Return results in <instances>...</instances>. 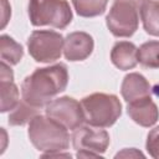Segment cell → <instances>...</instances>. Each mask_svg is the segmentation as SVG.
<instances>
[{
	"mask_svg": "<svg viewBox=\"0 0 159 159\" xmlns=\"http://www.w3.org/2000/svg\"><path fill=\"white\" fill-rule=\"evenodd\" d=\"M68 84V71L66 65L56 63L52 66L36 68L26 76L21 83V97L29 104L42 108L53 97L63 92Z\"/></svg>",
	"mask_w": 159,
	"mask_h": 159,
	"instance_id": "obj_1",
	"label": "cell"
},
{
	"mask_svg": "<svg viewBox=\"0 0 159 159\" xmlns=\"http://www.w3.org/2000/svg\"><path fill=\"white\" fill-rule=\"evenodd\" d=\"M27 135L32 145L43 154L63 152L70 147L68 129L47 116H35L29 123Z\"/></svg>",
	"mask_w": 159,
	"mask_h": 159,
	"instance_id": "obj_2",
	"label": "cell"
},
{
	"mask_svg": "<svg viewBox=\"0 0 159 159\" xmlns=\"http://www.w3.org/2000/svg\"><path fill=\"white\" fill-rule=\"evenodd\" d=\"M84 122L97 128L112 127L122 114V103L116 94L96 92L81 99Z\"/></svg>",
	"mask_w": 159,
	"mask_h": 159,
	"instance_id": "obj_3",
	"label": "cell"
},
{
	"mask_svg": "<svg viewBox=\"0 0 159 159\" xmlns=\"http://www.w3.org/2000/svg\"><path fill=\"white\" fill-rule=\"evenodd\" d=\"M29 19L34 26L66 29L73 14L67 0H29Z\"/></svg>",
	"mask_w": 159,
	"mask_h": 159,
	"instance_id": "obj_4",
	"label": "cell"
},
{
	"mask_svg": "<svg viewBox=\"0 0 159 159\" xmlns=\"http://www.w3.org/2000/svg\"><path fill=\"white\" fill-rule=\"evenodd\" d=\"M106 25L116 37H130L139 26L138 0H114L106 16Z\"/></svg>",
	"mask_w": 159,
	"mask_h": 159,
	"instance_id": "obj_5",
	"label": "cell"
},
{
	"mask_svg": "<svg viewBox=\"0 0 159 159\" xmlns=\"http://www.w3.org/2000/svg\"><path fill=\"white\" fill-rule=\"evenodd\" d=\"M63 42V36L57 31L35 30L27 39V50L36 62L51 63L61 57Z\"/></svg>",
	"mask_w": 159,
	"mask_h": 159,
	"instance_id": "obj_6",
	"label": "cell"
},
{
	"mask_svg": "<svg viewBox=\"0 0 159 159\" xmlns=\"http://www.w3.org/2000/svg\"><path fill=\"white\" fill-rule=\"evenodd\" d=\"M93 125H81L73 130L72 145L77 150V158L101 157L109 145V134L104 129Z\"/></svg>",
	"mask_w": 159,
	"mask_h": 159,
	"instance_id": "obj_7",
	"label": "cell"
},
{
	"mask_svg": "<svg viewBox=\"0 0 159 159\" xmlns=\"http://www.w3.org/2000/svg\"><path fill=\"white\" fill-rule=\"evenodd\" d=\"M45 113L70 130H75L84 123L82 104L70 96L52 99L45 107Z\"/></svg>",
	"mask_w": 159,
	"mask_h": 159,
	"instance_id": "obj_8",
	"label": "cell"
},
{
	"mask_svg": "<svg viewBox=\"0 0 159 159\" xmlns=\"http://www.w3.org/2000/svg\"><path fill=\"white\" fill-rule=\"evenodd\" d=\"M94 48L93 37L84 31H75L66 36L63 42V55L71 62L83 61Z\"/></svg>",
	"mask_w": 159,
	"mask_h": 159,
	"instance_id": "obj_9",
	"label": "cell"
},
{
	"mask_svg": "<svg viewBox=\"0 0 159 159\" xmlns=\"http://www.w3.org/2000/svg\"><path fill=\"white\" fill-rule=\"evenodd\" d=\"M127 113L133 122L145 128L154 125L159 119V109L152 97H144L129 102L127 106Z\"/></svg>",
	"mask_w": 159,
	"mask_h": 159,
	"instance_id": "obj_10",
	"label": "cell"
},
{
	"mask_svg": "<svg viewBox=\"0 0 159 159\" xmlns=\"http://www.w3.org/2000/svg\"><path fill=\"white\" fill-rule=\"evenodd\" d=\"M120 94L123 99L129 103L144 97H152V88L148 80L143 75L132 72L124 76L120 86Z\"/></svg>",
	"mask_w": 159,
	"mask_h": 159,
	"instance_id": "obj_11",
	"label": "cell"
},
{
	"mask_svg": "<svg viewBox=\"0 0 159 159\" xmlns=\"http://www.w3.org/2000/svg\"><path fill=\"white\" fill-rule=\"evenodd\" d=\"M137 52L138 48L133 42L118 41L113 45L111 50V61L117 68L122 71L132 70L138 63Z\"/></svg>",
	"mask_w": 159,
	"mask_h": 159,
	"instance_id": "obj_12",
	"label": "cell"
},
{
	"mask_svg": "<svg viewBox=\"0 0 159 159\" xmlns=\"http://www.w3.org/2000/svg\"><path fill=\"white\" fill-rule=\"evenodd\" d=\"M139 14L145 32L159 37V0H143Z\"/></svg>",
	"mask_w": 159,
	"mask_h": 159,
	"instance_id": "obj_13",
	"label": "cell"
},
{
	"mask_svg": "<svg viewBox=\"0 0 159 159\" xmlns=\"http://www.w3.org/2000/svg\"><path fill=\"white\" fill-rule=\"evenodd\" d=\"M24 56L22 46L16 42L11 36L2 34L0 36V57L1 62H5L10 66L17 65Z\"/></svg>",
	"mask_w": 159,
	"mask_h": 159,
	"instance_id": "obj_14",
	"label": "cell"
},
{
	"mask_svg": "<svg viewBox=\"0 0 159 159\" xmlns=\"http://www.w3.org/2000/svg\"><path fill=\"white\" fill-rule=\"evenodd\" d=\"M138 62L147 68H159V41L150 40L142 43L137 52Z\"/></svg>",
	"mask_w": 159,
	"mask_h": 159,
	"instance_id": "obj_15",
	"label": "cell"
},
{
	"mask_svg": "<svg viewBox=\"0 0 159 159\" xmlns=\"http://www.w3.org/2000/svg\"><path fill=\"white\" fill-rule=\"evenodd\" d=\"M39 109L40 108H36L21 99L19 104L12 111H10L7 123L10 125H25L26 123H30L35 116L39 114Z\"/></svg>",
	"mask_w": 159,
	"mask_h": 159,
	"instance_id": "obj_16",
	"label": "cell"
},
{
	"mask_svg": "<svg viewBox=\"0 0 159 159\" xmlns=\"http://www.w3.org/2000/svg\"><path fill=\"white\" fill-rule=\"evenodd\" d=\"M109 0H72L73 7L78 16L96 17L106 11Z\"/></svg>",
	"mask_w": 159,
	"mask_h": 159,
	"instance_id": "obj_17",
	"label": "cell"
},
{
	"mask_svg": "<svg viewBox=\"0 0 159 159\" xmlns=\"http://www.w3.org/2000/svg\"><path fill=\"white\" fill-rule=\"evenodd\" d=\"M1 92V113L12 111L20 102V93L14 81H0Z\"/></svg>",
	"mask_w": 159,
	"mask_h": 159,
	"instance_id": "obj_18",
	"label": "cell"
},
{
	"mask_svg": "<svg viewBox=\"0 0 159 159\" xmlns=\"http://www.w3.org/2000/svg\"><path fill=\"white\" fill-rule=\"evenodd\" d=\"M145 149L152 158L159 159V125L153 128L148 133L147 142H145Z\"/></svg>",
	"mask_w": 159,
	"mask_h": 159,
	"instance_id": "obj_19",
	"label": "cell"
},
{
	"mask_svg": "<svg viewBox=\"0 0 159 159\" xmlns=\"http://www.w3.org/2000/svg\"><path fill=\"white\" fill-rule=\"evenodd\" d=\"M0 81H14V72L10 65L1 62L0 65Z\"/></svg>",
	"mask_w": 159,
	"mask_h": 159,
	"instance_id": "obj_20",
	"label": "cell"
},
{
	"mask_svg": "<svg viewBox=\"0 0 159 159\" xmlns=\"http://www.w3.org/2000/svg\"><path fill=\"white\" fill-rule=\"evenodd\" d=\"M1 5H2V24H1V29L5 27L10 15H11V7L9 6L6 0H1Z\"/></svg>",
	"mask_w": 159,
	"mask_h": 159,
	"instance_id": "obj_21",
	"label": "cell"
}]
</instances>
